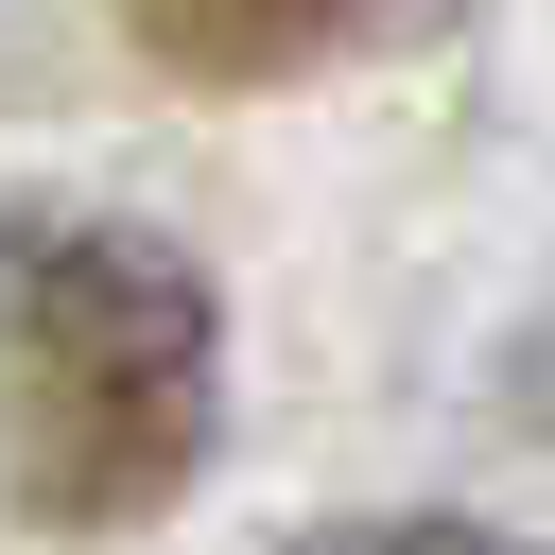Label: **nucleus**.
<instances>
[{"instance_id": "f257e3e1", "label": "nucleus", "mask_w": 555, "mask_h": 555, "mask_svg": "<svg viewBox=\"0 0 555 555\" xmlns=\"http://www.w3.org/2000/svg\"><path fill=\"white\" fill-rule=\"evenodd\" d=\"M208 399H225V330L156 225L104 208L0 225V486L52 538L156 520L208 451Z\"/></svg>"}, {"instance_id": "f03ea898", "label": "nucleus", "mask_w": 555, "mask_h": 555, "mask_svg": "<svg viewBox=\"0 0 555 555\" xmlns=\"http://www.w3.org/2000/svg\"><path fill=\"white\" fill-rule=\"evenodd\" d=\"M173 69H208V87H278V69H312V52H347L382 0H121Z\"/></svg>"}, {"instance_id": "7ed1b4c3", "label": "nucleus", "mask_w": 555, "mask_h": 555, "mask_svg": "<svg viewBox=\"0 0 555 555\" xmlns=\"http://www.w3.org/2000/svg\"><path fill=\"white\" fill-rule=\"evenodd\" d=\"M312 555H520V538H486V520H364V538H312Z\"/></svg>"}]
</instances>
